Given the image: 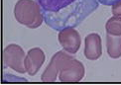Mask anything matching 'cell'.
Returning <instances> with one entry per match:
<instances>
[{"instance_id": "cell-1", "label": "cell", "mask_w": 121, "mask_h": 85, "mask_svg": "<svg viewBox=\"0 0 121 85\" xmlns=\"http://www.w3.org/2000/svg\"><path fill=\"white\" fill-rule=\"evenodd\" d=\"M44 21L49 27L60 31L67 27H78L98 8L97 0H36Z\"/></svg>"}, {"instance_id": "cell-2", "label": "cell", "mask_w": 121, "mask_h": 85, "mask_svg": "<svg viewBox=\"0 0 121 85\" xmlns=\"http://www.w3.org/2000/svg\"><path fill=\"white\" fill-rule=\"evenodd\" d=\"M14 16L18 23L30 29H36L45 22L41 7L34 0H18L14 7Z\"/></svg>"}, {"instance_id": "cell-3", "label": "cell", "mask_w": 121, "mask_h": 85, "mask_svg": "<svg viewBox=\"0 0 121 85\" xmlns=\"http://www.w3.org/2000/svg\"><path fill=\"white\" fill-rule=\"evenodd\" d=\"M25 53L23 49L15 44H10L3 51V61L5 66L10 67L19 73H25Z\"/></svg>"}, {"instance_id": "cell-4", "label": "cell", "mask_w": 121, "mask_h": 85, "mask_svg": "<svg viewBox=\"0 0 121 85\" xmlns=\"http://www.w3.org/2000/svg\"><path fill=\"white\" fill-rule=\"evenodd\" d=\"M83 64L70 56L63 64L59 74L60 82H79L84 76Z\"/></svg>"}, {"instance_id": "cell-5", "label": "cell", "mask_w": 121, "mask_h": 85, "mask_svg": "<svg viewBox=\"0 0 121 85\" xmlns=\"http://www.w3.org/2000/svg\"><path fill=\"white\" fill-rule=\"evenodd\" d=\"M58 38L63 49L70 54L77 53L82 45L80 35L73 27H67L60 30Z\"/></svg>"}, {"instance_id": "cell-6", "label": "cell", "mask_w": 121, "mask_h": 85, "mask_svg": "<svg viewBox=\"0 0 121 85\" xmlns=\"http://www.w3.org/2000/svg\"><path fill=\"white\" fill-rule=\"evenodd\" d=\"M70 57L69 53L65 51H59L54 54L51 58V61L48 64V66L43 72L41 79L43 82H55L57 80V77H59V74L60 71L64 62Z\"/></svg>"}, {"instance_id": "cell-7", "label": "cell", "mask_w": 121, "mask_h": 85, "mask_svg": "<svg viewBox=\"0 0 121 85\" xmlns=\"http://www.w3.org/2000/svg\"><path fill=\"white\" fill-rule=\"evenodd\" d=\"M45 53L40 48H33L27 53L25 57V68L29 75H35L45 62Z\"/></svg>"}, {"instance_id": "cell-8", "label": "cell", "mask_w": 121, "mask_h": 85, "mask_svg": "<svg viewBox=\"0 0 121 85\" xmlns=\"http://www.w3.org/2000/svg\"><path fill=\"white\" fill-rule=\"evenodd\" d=\"M102 54L101 38L97 33L88 34L84 40V56L88 61H96Z\"/></svg>"}, {"instance_id": "cell-9", "label": "cell", "mask_w": 121, "mask_h": 85, "mask_svg": "<svg viewBox=\"0 0 121 85\" xmlns=\"http://www.w3.org/2000/svg\"><path fill=\"white\" fill-rule=\"evenodd\" d=\"M106 49L108 56L111 58H119L121 57V36H113L107 34Z\"/></svg>"}, {"instance_id": "cell-10", "label": "cell", "mask_w": 121, "mask_h": 85, "mask_svg": "<svg viewBox=\"0 0 121 85\" xmlns=\"http://www.w3.org/2000/svg\"><path fill=\"white\" fill-rule=\"evenodd\" d=\"M107 34L113 36H121V16H113L107 20L105 24Z\"/></svg>"}, {"instance_id": "cell-11", "label": "cell", "mask_w": 121, "mask_h": 85, "mask_svg": "<svg viewBox=\"0 0 121 85\" xmlns=\"http://www.w3.org/2000/svg\"><path fill=\"white\" fill-rule=\"evenodd\" d=\"M111 11L113 16H121V0L112 5Z\"/></svg>"}, {"instance_id": "cell-12", "label": "cell", "mask_w": 121, "mask_h": 85, "mask_svg": "<svg viewBox=\"0 0 121 85\" xmlns=\"http://www.w3.org/2000/svg\"><path fill=\"white\" fill-rule=\"evenodd\" d=\"M97 1L99 3H101L103 5H107V6H112L113 4L117 3L118 1H120V0H97Z\"/></svg>"}]
</instances>
